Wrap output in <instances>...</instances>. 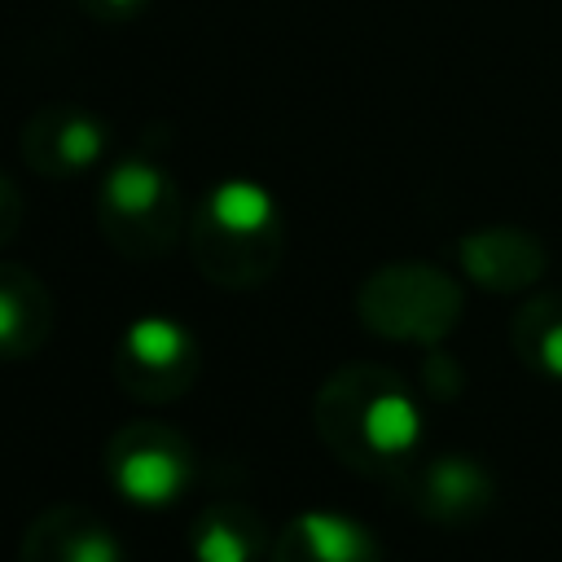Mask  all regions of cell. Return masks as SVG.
I'll return each instance as SVG.
<instances>
[{
	"instance_id": "6da1fadb",
	"label": "cell",
	"mask_w": 562,
	"mask_h": 562,
	"mask_svg": "<svg viewBox=\"0 0 562 562\" xmlns=\"http://www.w3.org/2000/svg\"><path fill=\"white\" fill-rule=\"evenodd\" d=\"M114 483L136 505H167L184 487V465L167 448H136V452L123 457Z\"/></svg>"
},
{
	"instance_id": "7a4b0ae2",
	"label": "cell",
	"mask_w": 562,
	"mask_h": 562,
	"mask_svg": "<svg viewBox=\"0 0 562 562\" xmlns=\"http://www.w3.org/2000/svg\"><path fill=\"white\" fill-rule=\"evenodd\" d=\"M364 439L373 452L382 457H395V452H408L417 439H422V413L408 395H378L369 408H364Z\"/></svg>"
},
{
	"instance_id": "3957f363",
	"label": "cell",
	"mask_w": 562,
	"mask_h": 562,
	"mask_svg": "<svg viewBox=\"0 0 562 562\" xmlns=\"http://www.w3.org/2000/svg\"><path fill=\"white\" fill-rule=\"evenodd\" d=\"M299 531H303V544H307V553L316 562H364L369 558L364 531L351 518H342V514L312 509V514H303Z\"/></svg>"
},
{
	"instance_id": "277c9868",
	"label": "cell",
	"mask_w": 562,
	"mask_h": 562,
	"mask_svg": "<svg viewBox=\"0 0 562 562\" xmlns=\"http://www.w3.org/2000/svg\"><path fill=\"white\" fill-rule=\"evenodd\" d=\"M211 220L228 233H259L272 220V193L255 180H224L211 193Z\"/></svg>"
},
{
	"instance_id": "5b68a950",
	"label": "cell",
	"mask_w": 562,
	"mask_h": 562,
	"mask_svg": "<svg viewBox=\"0 0 562 562\" xmlns=\"http://www.w3.org/2000/svg\"><path fill=\"white\" fill-rule=\"evenodd\" d=\"M123 342H127V356L140 360V364H149V369L176 364L184 356V347H189L184 329L176 321H167V316H140V321H132V329H127Z\"/></svg>"
},
{
	"instance_id": "8992f818",
	"label": "cell",
	"mask_w": 562,
	"mask_h": 562,
	"mask_svg": "<svg viewBox=\"0 0 562 562\" xmlns=\"http://www.w3.org/2000/svg\"><path fill=\"white\" fill-rule=\"evenodd\" d=\"M158 193H162V171L149 167L145 158L119 162V167L110 171V180H105V202H110L114 211H123V215L149 211V206L158 202Z\"/></svg>"
},
{
	"instance_id": "52a82bcc",
	"label": "cell",
	"mask_w": 562,
	"mask_h": 562,
	"mask_svg": "<svg viewBox=\"0 0 562 562\" xmlns=\"http://www.w3.org/2000/svg\"><path fill=\"white\" fill-rule=\"evenodd\" d=\"M193 553H198V562H246V558H250V544H246L241 531H233L228 522L211 518V522L202 527Z\"/></svg>"
},
{
	"instance_id": "ba28073f",
	"label": "cell",
	"mask_w": 562,
	"mask_h": 562,
	"mask_svg": "<svg viewBox=\"0 0 562 562\" xmlns=\"http://www.w3.org/2000/svg\"><path fill=\"white\" fill-rule=\"evenodd\" d=\"M101 127L92 119H75L61 127V140H57V154L70 162V167H88L97 154H101Z\"/></svg>"
},
{
	"instance_id": "9c48e42d",
	"label": "cell",
	"mask_w": 562,
	"mask_h": 562,
	"mask_svg": "<svg viewBox=\"0 0 562 562\" xmlns=\"http://www.w3.org/2000/svg\"><path fill=\"white\" fill-rule=\"evenodd\" d=\"M474 487H479V474H474L465 461H443V465L435 470V492H439L443 501H465Z\"/></svg>"
},
{
	"instance_id": "30bf717a",
	"label": "cell",
	"mask_w": 562,
	"mask_h": 562,
	"mask_svg": "<svg viewBox=\"0 0 562 562\" xmlns=\"http://www.w3.org/2000/svg\"><path fill=\"white\" fill-rule=\"evenodd\" d=\"M66 562H119V544L105 536V531H88L70 544V558Z\"/></svg>"
},
{
	"instance_id": "8fae6325",
	"label": "cell",
	"mask_w": 562,
	"mask_h": 562,
	"mask_svg": "<svg viewBox=\"0 0 562 562\" xmlns=\"http://www.w3.org/2000/svg\"><path fill=\"white\" fill-rule=\"evenodd\" d=\"M540 360H544V369H549L553 378H562V325L544 334V342H540Z\"/></svg>"
},
{
	"instance_id": "7c38bea8",
	"label": "cell",
	"mask_w": 562,
	"mask_h": 562,
	"mask_svg": "<svg viewBox=\"0 0 562 562\" xmlns=\"http://www.w3.org/2000/svg\"><path fill=\"white\" fill-rule=\"evenodd\" d=\"M18 321H22V316H18L13 294H4V290H0V342H9V338L18 334Z\"/></svg>"
},
{
	"instance_id": "4fadbf2b",
	"label": "cell",
	"mask_w": 562,
	"mask_h": 562,
	"mask_svg": "<svg viewBox=\"0 0 562 562\" xmlns=\"http://www.w3.org/2000/svg\"><path fill=\"white\" fill-rule=\"evenodd\" d=\"M110 4H136V0H110Z\"/></svg>"
}]
</instances>
